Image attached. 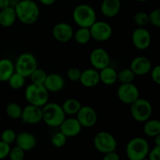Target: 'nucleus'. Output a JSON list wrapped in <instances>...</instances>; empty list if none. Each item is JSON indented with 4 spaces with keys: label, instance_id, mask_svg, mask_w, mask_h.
<instances>
[{
    "label": "nucleus",
    "instance_id": "obj_1",
    "mask_svg": "<svg viewBox=\"0 0 160 160\" xmlns=\"http://www.w3.org/2000/svg\"><path fill=\"white\" fill-rule=\"evenodd\" d=\"M14 9L17 19L23 24H34L38 20L40 9L33 0H20Z\"/></svg>",
    "mask_w": 160,
    "mask_h": 160
},
{
    "label": "nucleus",
    "instance_id": "obj_2",
    "mask_svg": "<svg viewBox=\"0 0 160 160\" xmlns=\"http://www.w3.org/2000/svg\"><path fill=\"white\" fill-rule=\"evenodd\" d=\"M42 109V120L51 128H59L66 118L62 106L56 102H47Z\"/></svg>",
    "mask_w": 160,
    "mask_h": 160
},
{
    "label": "nucleus",
    "instance_id": "obj_3",
    "mask_svg": "<svg viewBox=\"0 0 160 160\" xmlns=\"http://www.w3.org/2000/svg\"><path fill=\"white\" fill-rule=\"evenodd\" d=\"M149 151V144L143 138H134L127 144L126 156L130 160H144L148 157Z\"/></svg>",
    "mask_w": 160,
    "mask_h": 160
},
{
    "label": "nucleus",
    "instance_id": "obj_4",
    "mask_svg": "<svg viewBox=\"0 0 160 160\" xmlns=\"http://www.w3.org/2000/svg\"><path fill=\"white\" fill-rule=\"evenodd\" d=\"M49 92L44 84H38L31 83L27 86L24 92V96L29 104L43 107L48 102Z\"/></svg>",
    "mask_w": 160,
    "mask_h": 160
},
{
    "label": "nucleus",
    "instance_id": "obj_5",
    "mask_svg": "<svg viewBox=\"0 0 160 160\" xmlns=\"http://www.w3.org/2000/svg\"><path fill=\"white\" fill-rule=\"evenodd\" d=\"M73 20L79 28H90L97 20L95 9L88 4H80L73 11Z\"/></svg>",
    "mask_w": 160,
    "mask_h": 160
},
{
    "label": "nucleus",
    "instance_id": "obj_6",
    "mask_svg": "<svg viewBox=\"0 0 160 160\" xmlns=\"http://www.w3.org/2000/svg\"><path fill=\"white\" fill-rule=\"evenodd\" d=\"M130 106L131 117L137 122L145 123L152 117V106L148 100L139 98Z\"/></svg>",
    "mask_w": 160,
    "mask_h": 160
},
{
    "label": "nucleus",
    "instance_id": "obj_7",
    "mask_svg": "<svg viewBox=\"0 0 160 160\" xmlns=\"http://www.w3.org/2000/svg\"><path fill=\"white\" fill-rule=\"evenodd\" d=\"M93 145L95 149L102 154L116 151L117 148V139L112 134L107 131H100L97 133L94 137Z\"/></svg>",
    "mask_w": 160,
    "mask_h": 160
},
{
    "label": "nucleus",
    "instance_id": "obj_8",
    "mask_svg": "<svg viewBox=\"0 0 160 160\" xmlns=\"http://www.w3.org/2000/svg\"><path fill=\"white\" fill-rule=\"evenodd\" d=\"M15 66V72L20 73L24 78H29L38 67L36 57L31 52L21 53L17 57Z\"/></svg>",
    "mask_w": 160,
    "mask_h": 160
},
{
    "label": "nucleus",
    "instance_id": "obj_9",
    "mask_svg": "<svg viewBox=\"0 0 160 160\" xmlns=\"http://www.w3.org/2000/svg\"><path fill=\"white\" fill-rule=\"evenodd\" d=\"M89 29L91 31L92 38L97 42H106L112 37V26L102 20H96L89 28Z\"/></svg>",
    "mask_w": 160,
    "mask_h": 160
},
{
    "label": "nucleus",
    "instance_id": "obj_10",
    "mask_svg": "<svg viewBox=\"0 0 160 160\" xmlns=\"http://www.w3.org/2000/svg\"><path fill=\"white\" fill-rule=\"evenodd\" d=\"M117 97L121 102L131 105L140 98V92L133 83L121 84L117 89Z\"/></svg>",
    "mask_w": 160,
    "mask_h": 160
},
{
    "label": "nucleus",
    "instance_id": "obj_11",
    "mask_svg": "<svg viewBox=\"0 0 160 160\" xmlns=\"http://www.w3.org/2000/svg\"><path fill=\"white\" fill-rule=\"evenodd\" d=\"M131 40L137 49L144 51L149 48L152 43V36L148 30L144 27H138L133 31Z\"/></svg>",
    "mask_w": 160,
    "mask_h": 160
},
{
    "label": "nucleus",
    "instance_id": "obj_12",
    "mask_svg": "<svg viewBox=\"0 0 160 160\" xmlns=\"http://www.w3.org/2000/svg\"><path fill=\"white\" fill-rule=\"evenodd\" d=\"M20 120H22V123L24 124H38L42 120V107L31 104L28 105L23 109Z\"/></svg>",
    "mask_w": 160,
    "mask_h": 160
},
{
    "label": "nucleus",
    "instance_id": "obj_13",
    "mask_svg": "<svg viewBox=\"0 0 160 160\" xmlns=\"http://www.w3.org/2000/svg\"><path fill=\"white\" fill-rule=\"evenodd\" d=\"M76 116V118L80 122L82 128H92L98 121L97 112L93 108L89 106H81Z\"/></svg>",
    "mask_w": 160,
    "mask_h": 160
},
{
    "label": "nucleus",
    "instance_id": "obj_14",
    "mask_svg": "<svg viewBox=\"0 0 160 160\" xmlns=\"http://www.w3.org/2000/svg\"><path fill=\"white\" fill-rule=\"evenodd\" d=\"M91 65L93 68L100 70L110 65V56L106 50L102 48L93 49L89 56Z\"/></svg>",
    "mask_w": 160,
    "mask_h": 160
},
{
    "label": "nucleus",
    "instance_id": "obj_15",
    "mask_svg": "<svg viewBox=\"0 0 160 160\" xmlns=\"http://www.w3.org/2000/svg\"><path fill=\"white\" fill-rule=\"evenodd\" d=\"M52 36L56 41L61 43H67L70 42L73 37V29L72 26L66 22L58 23L53 27Z\"/></svg>",
    "mask_w": 160,
    "mask_h": 160
},
{
    "label": "nucleus",
    "instance_id": "obj_16",
    "mask_svg": "<svg viewBox=\"0 0 160 160\" xmlns=\"http://www.w3.org/2000/svg\"><path fill=\"white\" fill-rule=\"evenodd\" d=\"M152 64L151 60L145 56H138L131 60L130 69L136 76H144L150 73Z\"/></svg>",
    "mask_w": 160,
    "mask_h": 160
},
{
    "label": "nucleus",
    "instance_id": "obj_17",
    "mask_svg": "<svg viewBox=\"0 0 160 160\" xmlns=\"http://www.w3.org/2000/svg\"><path fill=\"white\" fill-rule=\"evenodd\" d=\"M59 128V131H61L67 138L76 137L81 132L82 130V126L80 122L78 121V119L73 117L65 118Z\"/></svg>",
    "mask_w": 160,
    "mask_h": 160
},
{
    "label": "nucleus",
    "instance_id": "obj_18",
    "mask_svg": "<svg viewBox=\"0 0 160 160\" xmlns=\"http://www.w3.org/2000/svg\"><path fill=\"white\" fill-rule=\"evenodd\" d=\"M80 82L84 87L88 88L96 87L100 83L99 72L95 68H89L81 71Z\"/></svg>",
    "mask_w": 160,
    "mask_h": 160
},
{
    "label": "nucleus",
    "instance_id": "obj_19",
    "mask_svg": "<svg viewBox=\"0 0 160 160\" xmlns=\"http://www.w3.org/2000/svg\"><path fill=\"white\" fill-rule=\"evenodd\" d=\"M15 142L17 146L21 148L25 152H28L34 149L37 144V140L33 134L23 131L17 134Z\"/></svg>",
    "mask_w": 160,
    "mask_h": 160
},
{
    "label": "nucleus",
    "instance_id": "obj_20",
    "mask_svg": "<svg viewBox=\"0 0 160 160\" xmlns=\"http://www.w3.org/2000/svg\"><path fill=\"white\" fill-rule=\"evenodd\" d=\"M121 9L120 0H103L100 6V10L103 16L108 18L117 17Z\"/></svg>",
    "mask_w": 160,
    "mask_h": 160
},
{
    "label": "nucleus",
    "instance_id": "obj_21",
    "mask_svg": "<svg viewBox=\"0 0 160 160\" xmlns=\"http://www.w3.org/2000/svg\"><path fill=\"white\" fill-rule=\"evenodd\" d=\"M44 85L49 92H59L65 86V81L59 73H49L47 75Z\"/></svg>",
    "mask_w": 160,
    "mask_h": 160
},
{
    "label": "nucleus",
    "instance_id": "obj_22",
    "mask_svg": "<svg viewBox=\"0 0 160 160\" xmlns=\"http://www.w3.org/2000/svg\"><path fill=\"white\" fill-rule=\"evenodd\" d=\"M17 13L14 7L8 6L0 10V25L4 28H9L15 23Z\"/></svg>",
    "mask_w": 160,
    "mask_h": 160
},
{
    "label": "nucleus",
    "instance_id": "obj_23",
    "mask_svg": "<svg viewBox=\"0 0 160 160\" xmlns=\"http://www.w3.org/2000/svg\"><path fill=\"white\" fill-rule=\"evenodd\" d=\"M98 72H99L100 82L104 84L105 85H112L117 81V70L110 65L98 70Z\"/></svg>",
    "mask_w": 160,
    "mask_h": 160
},
{
    "label": "nucleus",
    "instance_id": "obj_24",
    "mask_svg": "<svg viewBox=\"0 0 160 160\" xmlns=\"http://www.w3.org/2000/svg\"><path fill=\"white\" fill-rule=\"evenodd\" d=\"M15 72V66L9 59H0V81L7 82L12 73Z\"/></svg>",
    "mask_w": 160,
    "mask_h": 160
},
{
    "label": "nucleus",
    "instance_id": "obj_25",
    "mask_svg": "<svg viewBox=\"0 0 160 160\" xmlns=\"http://www.w3.org/2000/svg\"><path fill=\"white\" fill-rule=\"evenodd\" d=\"M61 106H62V108L66 115L73 116L78 113L82 105L79 100L71 98L64 101V102Z\"/></svg>",
    "mask_w": 160,
    "mask_h": 160
},
{
    "label": "nucleus",
    "instance_id": "obj_26",
    "mask_svg": "<svg viewBox=\"0 0 160 160\" xmlns=\"http://www.w3.org/2000/svg\"><path fill=\"white\" fill-rule=\"evenodd\" d=\"M143 131L148 137L154 138L160 133V120L156 119H148L145 122Z\"/></svg>",
    "mask_w": 160,
    "mask_h": 160
},
{
    "label": "nucleus",
    "instance_id": "obj_27",
    "mask_svg": "<svg viewBox=\"0 0 160 160\" xmlns=\"http://www.w3.org/2000/svg\"><path fill=\"white\" fill-rule=\"evenodd\" d=\"M75 41L79 45H86L92 39L91 31L88 28H79L73 34Z\"/></svg>",
    "mask_w": 160,
    "mask_h": 160
},
{
    "label": "nucleus",
    "instance_id": "obj_28",
    "mask_svg": "<svg viewBox=\"0 0 160 160\" xmlns=\"http://www.w3.org/2000/svg\"><path fill=\"white\" fill-rule=\"evenodd\" d=\"M23 108L17 102H9L6 106V112L8 117L13 120H19L22 115Z\"/></svg>",
    "mask_w": 160,
    "mask_h": 160
},
{
    "label": "nucleus",
    "instance_id": "obj_29",
    "mask_svg": "<svg viewBox=\"0 0 160 160\" xmlns=\"http://www.w3.org/2000/svg\"><path fill=\"white\" fill-rule=\"evenodd\" d=\"M25 78L20 73L14 72L12 76L9 78L7 82L9 83V85L11 88L14 90H18V89L22 88L25 84Z\"/></svg>",
    "mask_w": 160,
    "mask_h": 160
},
{
    "label": "nucleus",
    "instance_id": "obj_30",
    "mask_svg": "<svg viewBox=\"0 0 160 160\" xmlns=\"http://www.w3.org/2000/svg\"><path fill=\"white\" fill-rule=\"evenodd\" d=\"M136 75L130 68L123 69L117 73V81H120L121 84H128L133 83Z\"/></svg>",
    "mask_w": 160,
    "mask_h": 160
},
{
    "label": "nucleus",
    "instance_id": "obj_31",
    "mask_svg": "<svg viewBox=\"0 0 160 160\" xmlns=\"http://www.w3.org/2000/svg\"><path fill=\"white\" fill-rule=\"evenodd\" d=\"M47 73L44 70L40 68H36L33 71V73L30 75L29 78H31V83L38 84H44L45 79L47 78Z\"/></svg>",
    "mask_w": 160,
    "mask_h": 160
},
{
    "label": "nucleus",
    "instance_id": "obj_32",
    "mask_svg": "<svg viewBox=\"0 0 160 160\" xmlns=\"http://www.w3.org/2000/svg\"><path fill=\"white\" fill-rule=\"evenodd\" d=\"M133 20L138 27H145L150 23L149 14L143 11H138L134 15Z\"/></svg>",
    "mask_w": 160,
    "mask_h": 160
},
{
    "label": "nucleus",
    "instance_id": "obj_33",
    "mask_svg": "<svg viewBox=\"0 0 160 160\" xmlns=\"http://www.w3.org/2000/svg\"><path fill=\"white\" fill-rule=\"evenodd\" d=\"M67 138L61 131L55 133L51 138L52 145L56 148H62L66 145Z\"/></svg>",
    "mask_w": 160,
    "mask_h": 160
},
{
    "label": "nucleus",
    "instance_id": "obj_34",
    "mask_svg": "<svg viewBox=\"0 0 160 160\" xmlns=\"http://www.w3.org/2000/svg\"><path fill=\"white\" fill-rule=\"evenodd\" d=\"M17 135L15 131L12 129H6L2 132L1 140L9 145H12L16 142Z\"/></svg>",
    "mask_w": 160,
    "mask_h": 160
},
{
    "label": "nucleus",
    "instance_id": "obj_35",
    "mask_svg": "<svg viewBox=\"0 0 160 160\" xmlns=\"http://www.w3.org/2000/svg\"><path fill=\"white\" fill-rule=\"evenodd\" d=\"M8 157L11 160H23L25 157V151L17 145L10 148Z\"/></svg>",
    "mask_w": 160,
    "mask_h": 160
},
{
    "label": "nucleus",
    "instance_id": "obj_36",
    "mask_svg": "<svg viewBox=\"0 0 160 160\" xmlns=\"http://www.w3.org/2000/svg\"><path fill=\"white\" fill-rule=\"evenodd\" d=\"M81 75V70L77 67H71L67 71V77L70 81L77 82L80 81Z\"/></svg>",
    "mask_w": 160,
    "mask_h": 160
},
{
    "label": "nucleus",
    "instance_id": "obj_37",
    "mask_svg": "<svg viewBox=\"0 0 160 160\" xmlns=\"http://www.w3.org/2000/svg\"><path fill=\"white\" fill-rule=\"evenodd\" d=\"M150 23L156 28H160V7L153 9L149 13Z\"/></svg>",
    "mask_w": 160,
    "mask_h": 160
},
{
    "label": "nucleus",
    "instance_id": "obj_38",
    "mask_svg": "<svg viewBox=\"0 0 160 160\" xmlns=\"http://www.w3.org/2000/svg\"><path fill=\"white\" fill-rule=\"evenodd\" d=\"M10 148V145L2 142V140L0 141V159H6L9 156Z\"/></svg>",
    "mask_w": 160,
    "mask_h": 160
},
{
    "label": "nucleus",
    "instance_id": "obj_39",
    "mask_svg": "<svg viewBox=\"0 0 160 160\" xmlns=\"http://www.w3.org/2000/svg\"><path fill=\"white\" fill-rule=\"evenodd\" d=\"M150 73H151V78L153 82L156 83L158 85H160V64L152 67Z\"/></svg>",
    "mask_w": 160,
    "mask_h": 160
},
{
    "label": "nucleus",
    "instance_id": "obj_40",
    "mask_svg": "<svg viewBox=\"0 0 160 160\" xmlns=\"http://www.w3.org/2000/svg\"><path fill=\"white\" fill-rule=\"evenodd\" d=\"M148 158L150 160H160V146L155 145L154 148L149 151Z\"/></svg>",
    "mask_w": 160,
    "mask_h": 160
},
{
    "label": "nucleus",
    "instance_id": "obj_41",
    "mask_svg": "<svg viewBox=\"0 0 160 160\" xmlns=\"http://www.w3.org/2000/svg\"><path fill=\"white\" fill-rule=\"evenodd\" d=\"M103 159L104 160H120V157L117 152L112 151V152H108V153H106V154H104Z\"/></svg>",
    "mask_w": 160,
    "mask_h": 160
},
{
    "label": "nucleus",
    "instance_id": "obj_42",
    "mask_svg": "<svg viewBox=\"0 0 160 160\" xmlns=\"http://www.w3.org/2000/svg\"><path fill=\"white\" fill-rule=\"evenodd\" d=\"M9 6V0H0V9H5Z\"/></svg>",
    "mask_w": 160,
    "mask_h": 160
},
{
    "label": "nucleus",
    "instance_id": "obj_43",
    "mask_svg": "<svg viewBox=\"0 0 160 160\" xmlns=\"http://www.w3.org/2000/svg\"><path fill=\"white\" fill-rule=\"evenodd\" d=\"M38 1L45 6H51V5L54 4L56 0H38Z\"/></svg>",
    "mask_w": 160,
    "mask_h": 160
},
{
    "label": "nucleus",
    "instance_id": "obj_44",
    "mask_svg": "<svg viewBox=\"0 0 160 160\" xmlns=\"http://www.w3.org/2000/svg\"><path fill=\"white\" fill-rule=\"evenodd\" d=\"M154 142H155V145L160 146V133L154 137Z\"/></svg>",
    "mask_w": 160,
    "mask_h": 160
},
{
    "label": "nucleus",
    "instance_id": "obj_45",
    "mask_svg": "<svg viewBox=\"0 0 160 160\" xmlns=\"http://www.w3.org/2000/svg\"><path fill=\"white\" fill-rule=\"evenodd\" d=\"M20 1V0H9V6H12V7H15Z\"/></svg>",
    "mask_w": 160,
    "mask_h": 160
},
{
    "label": "nucleus",
    "instance_id": "obj_46",
    "mask_svg": "<svg viewBox=\"0 0 160 160\" xmlns=\"http://www.w3.org/2000/svg\"><path fill=\"white\" fill-rule=\"evenodd\" d=\"M136 1H138V2H147V1H148V0H136Z\"/></svg>",
    "mask_w": 160,
    "mask_h": 160
},
{
    "label": "nucleus",
    "instance_id": "obj_47",
    "mask_svg": "<svg viewBox=\"0 0 160 160\" xmlns=\"http://www.w3.org/2000/svg\"><path fill=\"white\" fill-rule=\"evenodd\" d=\"M159 49H160V44H159Z\"/></svg>",
    "mask_w": 160,
    "mask_h": 160
}]
</instances>
